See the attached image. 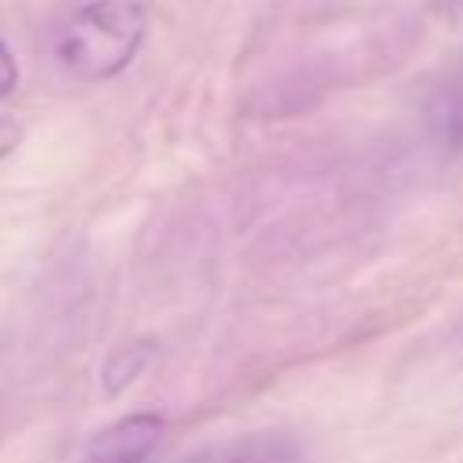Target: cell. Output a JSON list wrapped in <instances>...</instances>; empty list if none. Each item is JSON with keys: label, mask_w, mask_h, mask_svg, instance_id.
Masks as SVG:
<instances>
[{"label": "cell", "mask_w": 463, "mask_h": 463, "mask_svg": "<svg viewBox=\"0 0 463 463\" xmlns=\"http://www.w3.org/2000/svg\"><path fill=\"white\" fill-rule=\"evenodd\" d=\"M148 11L141 0H90L69 14L54 40L58 65L87 83L119 76L141 51Z\"/></svg>", "instance_id": "1"}, {"label": "cell", "mask_w": 463, "mask_h": 463, "mask_svg": "<svg viewBox=\"0 0 463 463\" xmlns=\"http://www.w3.org/2000/svg\"><path fill=\"white\" fill-rule=\"evenodd\" d=\"M166 434V420L156 412H130L98 430L83 452V463H152Z\"/></svg>", "instance_id": "2"}, {"label": "cell", "mask_w": 463, "mask_h": 463, "mask_svg": "<svg viewBox=\"0 0 463 463\" xmlns=\"http://www.w3.org/2000/svg\"><path fill=\"white\" fill-rule=\"evenodd\" d=\"M177 463H311L304 445L286 430H250L210 441Z\"/></svg>", "instance_id": "3"}, {"label": "cell", "mask_w": 463, "mask_h": 463, "mask_svg": "<svg viewBox=\"0 0 463 463\" xmlns=\"http://www.w3.org/2000/svg\"><path fill=\"white\" fill-rule=\"evenodd\" d=\"M423 119H427V134L430 141L456 156L463 152V61H456L427 94V109H423Z\"/></svg>", "instance_id": "4"}, {"label": "cell", "mask_w": 463, "mask_h": 463, "mask_svg": "<svg viewBox=\"0 0 463 463\" xmlns=\"http://www.w3.org/2000/svg\"><path fill=\"white\" fill-rule=\"evenodd\" d=\"M152 358H156V351H152V344H145V340H134V344L116 347V351L109 354L105 369H101L105 391H109V394H119L127 383H134V380L152 365Z\"/></svg>", "instance_id": "5"}, {"label": "cell", "mask_w": 463, "mask_h": 463, "mask_svg": "<svg viewBox=\"0 0 463 463\" xmlns=\"http://www.w3.org/2000/svg\"><path fill=\"white\" fill-rule=\"evenodd\" d=\"M14 87H18V61L7 51V43L0 40V98H7Z\"/></svg>", "instance_id": "6"}, {"label": "cell", "mask_w": 463, "mask_h": 463, "mask_svg": "<svg viewBox=\"0 0 463 463\" xmlns=\"http://www.w3.org/2000/svg\"><path fill=\"white\" fill-rule=\"evenodd\" d=\"M22 145V123L0 112V159H7Z\"/></svg>", "instance_id": "7"}, {"label": "cell", "mask_w": 463, "mask_h": 463, "mask_svg": "<svg viewBox=\"0 0 463 463\" xmlns=\"http://www.w3.org/2000/svg\"><path fill=\"white\" fill-rule=\"evenodd\" d=\"M449 11H463V0H441Z\"/></svg>", "instance_id": "8"}]
</instances>
